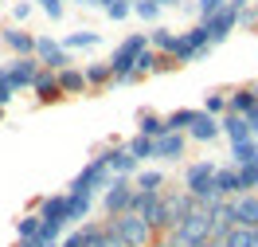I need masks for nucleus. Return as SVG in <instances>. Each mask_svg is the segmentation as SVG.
Listing matches in <instances>:
<instances>
[{"instance_id": "nucleus-23", "label": "nucleus", "mask_w": 258, "mask_h": 247, "mask_svg": "<svg viewBox=\"0 0 258 247\" xmlns=\"http://www.w3.org/2000/svg\"><path fill=\"white\" fill-rule=\"evenodd\" d=\"M164 204H168V212H172V220H176V224L196 208V200H192V192H188V188H180V192H164Z\"/></svg>"}, {"instance_id": "nucleus-29", "label": "nucleus", "mask_w": 258, "mask_h": 247, "mask_svg": "<svg viewBox=\"0 0 258 247\" xmlns=\"http://www.w3.org/2000/svg\"><path fill=\"white\" fill-rule=\"evenodd\" d=\"M137 133H145V137H161V133H168V130H164V118L161 114L141 110V114H137Z\"/></svg>"}, {"instance_id": "nucleus-39", "label": "nucleus", "mask_w": 258, "mask_h": 247, "mask_svg": "<svg viewBox=\"0 0 258 247\" xmlns=\"http://www.w3.org/2000/svg\"><path fill=\"white\" fill-rule=\"evenodd\" d=\"M223 8V0H196V16L200 20H208L211 12H219Z\"/></svg>"}, {"instance_id": "nucleus-36", "label": "nucleus", "mask_w": 258, "mask_h": 247, "mask_svg": "<svg viewBox=\"0 0 258 247\" xmlns=\"http://www.w3.org/2000/svg\"><path fill=\"white\" fill-rule=\"evenodd\" d=\"M106 16L110 20H129L133 16V0H110V4H106Z\"/></svg>"}, {"instance_id": "nucleus-33", "label": "nucleus", "mask_w": 258, "mask_h": 247, "mask_svg": "<svg viewBox=\"0 0 258 247\" xmlns=\"http://www.w3.org/2000/svg\"><path fill=\"white\" fill-rule=\"evenodd\" d=\"M149 47L172 55V47H176V32H168V28H153V32H149Z\"/></svg>"}, {"instance_id": "nucleus-41", "label": "nucleus", "mask_w": 258, "mask_h": 247, "mask_svg": "<svg viewBox=\"0 0 258 247\" xmlns=\"http://www.w3.org/2000/svg\"><path fill=\"white\" fill-rule=\"evenodd\" d=\"M32 8H35V4H28V0H16V4H12V20H16V24H24V20L32 16Z\"/></svg>"}, {"instance_id": "nucleus-48", "label": "nucleus", "mask_w": 258, "mask_h": 247, "mask_svg": "<svg viewBox=\"0 0 258 247\" xmlns=\"http://www.w3.org/2000/svg\"><path fill=\"white\" fill-rule=\"evenodd\" d=\"M43 247H59V243H43Z\"/></svg>"}, {"instance_id": "nucleus-9", "label": "nucleus", "mask_w": 258, "mask_h": 247, "mask_svg": "<svg viewBox=\"0 0 258 247\" xmlns=\"http://www.w3.org/2000/svg\"><path fill=\"white\" fill-rule=\"evenodd\" d=\"M35 59H39V67H47V71H63V67H71V51L55 35H35Z\"/></svg>"}, {"instance_id": "nucleus-7", "label": "nucleus", "mask_w": 258, "mask_h": 247, "mask_svg": "<svg viewBox=\"0 0 258 247\" xmlns=\"http://www.w3.org/2000/svg\"><path fill=\"white\" fill-rule=\"evenodd\" d=\"M110 177H113V173H110V165H106V157H94L90 165H82V169H79V177L71 181L67 192H90V196H98V192L110 184Z\"/></svg>"}, {"instance_id": "nucleus-19", "label": "nucleus", "mask_w": 258, "mask_h": 247, "mask_svg": "<svg viewBox=\"0 0 258 247\" xmlns=\"http://www.w3.org/2000/svg\"><path fill=\"white\" fill-rule=\"evenodd\" d=\"M215 192L223 200H231V196H242V188H239V165H219L215 169Z\"/></svg>"}, {"instance_id": "nucleus-3", "label": "nucleus", "mask_w": 258, "mask_h": 247, "mask_svg": "<svg viewBox=\"0 0 258 247\" xmlns=\"http://www.w3.org/2000/svg\"><path fill=\"white\" fill-rule=\"evenodd\" d=\"M168 235L176 239V247H204V243H208V235H211V212L196 204V208L184 216Z\"/></svg>"}, {"instance_id": "nucleus-17", "label": "nucleus", "mask_w": 258, "mask_h": 247, "mask_svg": "<svg viewBox=\"0 0 258 247\" xmlns=\"http://www.w3.org/2000/svg\"><path fill=\"white\" fill-rule=\"evenodd\" d=\"M258 106V82H250V86H239V90H227V110L231 114H250Z\"/></svg>"}, {"instance_id": "nucleus-21", "label": "nucleus", "mask_w": 258, "mask_h": 247, "mask_svg": "<svg viewBox=\"0 0 258 247\" xmlns=\"http://www.w3.org/2000/svg\"><path fill=\"white\" fill-rule=\"evenodd\" d=\"M4 47L12 55H35V35L24 28H4Z\"/></svg>"}, {"instance_id": "nucleus-45", "label": "nucleus", "mask_w": 258, "mask_h": 247, "mask_svg": "<svg viewBox=\"0 0 258 247\" xmlns=\"http://www.w3.org/2000/svg\"><path fill=\"white\" fill-rule=\"evenodd\" d=\"M16 247H39V243H32V239H20V243Z\"/></svg>"}, {"instance_id": "nucleus-40", "label": "nucleus", "mask_w": 258, "mask_h": 247, "mask_svg": "<svg viewBox=\"0 0 258 247\" xmlns=\"http://www.w3.org/2000/svg\"><path fill=\"white\" fill-rule=\"evenodd\" d=\"M39 8H43V16H51V20H63V0H35Z\"/></svg>"}, {"instance_id": "nucleus-12", "label": "nucleus", "mask_w": 258, "mask_h": 247, "mask_svg": "<svg viewBox=\"0 0 258 247\" xmlns=\"http://www.w3.org/2000/svg\"><path fill=\"white\" fill-rule=\"evenodd\" d=\"M32 90H35V102H39V106H55V102H63V98H67L63 86H59V75H55V71H47V67L35 75Z\"/></svg>"}, {"instance_id": "nucleus-4", "label": "nucleus", "mask_w": 258, "mask_h": 247, "mask_svg": "<svg viewBox=\"0 0 258 247\" xmlns=\"http://www.w3.org/2000/svg\"><path fill=\"white\" fill-rule=\"evenodd\" d=\"M246 8H250V0H223V8H219V12H211L208 20H200V24L208 28V35H211V47H215V43H223L227 35L239 28V16L246 12Z\"/></svg>"}, {"instance_id": "nucleus-11", "label": "nucleus", "mask_w": 258, "mask_h": 247, "mask_svg": "<svg viewBox=\"0 0 258 247\" xmlns=\"http://www.w3.org/2000/svg\"><path fill=\"white\" fill-rule=\"evenodd\" d=\"M4 67H8V79H12V86H16V90H32L35 75L43 71L35 55H12V63H4Z\"/></svg>"}, {"instance_id": "nucleus-43", "label": "nucleus", "mask_w": 258, "mask_h": 247, "mask_svg": "<svg viewBox=\"0 0 258 247\" xmlns=\"http://www.w3.org/2000/svg\"><path fill=\"white\" fill-rule=\"evenodd\" d=\"M79 4H94V8H106L110 0H79Z\"/></svg>"}, {"instance_id": "nucleus-32", "label": "nucleus", "mask_w": 258, "mask_h": 247, "mask_svg": "<svg viewBox=\"0 0 258 247\" xmlns=\"http://www.w3.org/2000/svg\"><path fill=\"white\" fill-rule=\"evenodd\" d=\"M219 243L223 247H254V228H239V224H235Z\"/></svg>"}, {"instance_id": "nucleus-26", "label": "nucleus", "mask_w": 258, "mask_h": 247, "mask_svg": "<svg viewBox=\"0 0 258 247\" xmlns=\"http://www.w3.org/2000/svg\"><path fill=\"white\" fill-rule=\"evenodd\" d=\"M59 43H63L67 51H90V47L102 43V35H98V32H67Z\"/></svg>"}, {"instance_id": "nucleus-22", "label": "nucleus", "mask_w": 258, "mask_h": 247, "mask_svg": "<svg viewBox=\"0 0 258 247\" xmlns=\"http://www.w3.org/2000/svg\"><path fill=\"white\" fill-rule=\"evenodd\" d=\"M59 75V86H63V94H90V86H86V75H82L79 67H63V71H55Z\"/></svg>"}, {"instance_id": "nucleus-27", "label": "nucleus", "mask_w": 258, "mask_h": 247, "mask_svg": "<svg viewBox=\"0 0 258 247\" xmlns=\"http://www.w3.org/2000/svg\"><path fill=\"white\" fill-rule=\"evenodd\" d=\"M133 188H141V192H164V173L161 169H141V173H133Z\"/></svg>"}, {"instance_id": "nucleus-13", "label": "nucleus", "mask_w": 258, "mask_h": 247, "mask_svg": "<svg viewBox=\"0 0 258 247\" xmlns=\"http://www.w3.org/2000/svg\"><path fill=\"white\" fill-rule=\"evenodd\" d=\"M102 157H106V165H110L113 177H133V173L141 169V161H137V157H133L125 145H110V149H102Z\"/></svg>"}, {"instance_id": "nucleus-15", "label": "nucleus", "mask_w": 258, "mask_h": 247, "mask_svg": "<svg viewBox=\"0 0 258 247\" xmlns=\"http://www.w3.org/2000/svg\"><path fill=\"white\" fill-rule=\"evenodd\" d=\"M90 212H94V196L90 192H67V228H79Z\"/></svg>"}, {"instance_id": "nucleus-10", "label": "nucleus", "mask_w": 258, "mask_h": 247, "mask_svg": "<svg viewBox=\"0 0 258 247\" xmlns=\"http://www.w3.org/2000/svg\"><path fill=\"white\" fill-rule=\"evenodd\" d=\"M141 220H145L149 228L157 231V235H168V231L176 228V220H172V212H168V204H164V192H157V196L145 200V208H141Z\"/></svg>"}, {"instance_id": "nucleus-14", "label": "nucleus", "mask_w": 258, "mask_h": 247, "mask_svg": "<svg viewBox=\"0 0 258 247\" xmlns=\"http://www.w3.org/2000/svg\"><path fill=\"white\" fill-rule=\"evenodd\" d=\"M188 137H192V141H200V145L215 141V137H219V118L208 114V110H196L192 126H188Z\"/></svg>"}, {"instance_id": "nucleus-6", "label": "nucleus", "mask_w": 258, "mask_h": 247, "mask_svg": "<svg viewBox=\"0 0 258 247\" xmlns=\"http://www.w3.org/2000/svg\"><path fill=\"white\" fill-rule=\"evenodd\" d=\"M211 51V35L204 24H196V28H188V32H176V47H172V59H176L180 67L184 63H196V59H204Z\"/></svg>"}, {"instance_id": "nucleus-18", "label": "nucleus", "mask_w": 258, "mask_h": 247, "mask_svg": "<svg viewBox=\"0 0 258 247\" xmlns=\"http://www.w3.org/2000/svg\"><path fill=\"white\" fill-rule=\"evenodd\" d=\"M184 153H188V133H161V137H157V157H161V161H180V157H184Z\"/></svg>"}, {"instance_id": "nucleus-16", "label": "nucleus", "mask_w": 258, "mask_h": 247, "mask_svg": "<svg viewBox=\"0 0 258 247\" xmlns=\"http://www.w3.org/2000/svg\"><path fill=\"white\" fill-rule=\"evenodd\" d=\"M231 204H235V224L239 228H258V192L231 196Z\"/></svg>"}, {"instance_id": "nucleus-35", "label": "nucleus", "mask_w": 258, "mask_h": 247, "mask_svg": "<svg viewBox=\"0 0 258 247\" xmlns=\"http://www.w3.org/2000/svg\"><path fill=\"white\" fill-rule=\"evenodd\" d=\"M200 110H208V114H227V90H211L208 98H204V106H200Z\"/></svg>"}, {"instance_id": "nucleus-42", "label": "nucleus", "mask_w": 258, "mask_h": 247, "mask_svg": "<svg viewBox=\"0 0 258 247\" xmlns=\"http://www.w3.org/2000/svg\"><path fill=\"white\" fill-rule=\"evenodd\" d=\"M149 247H176V239H172V235H153Z\"/></svg>"}, {"instance_id": "nucleus-28", "label": "nucleus", "mask_w": 258, "mask_h": 247, "mask_svg": "<svg viewBox=\"0 0 258 247\" xmlns=\"http://www.w3.org/2000/svg\"><path fill=\"white\" fill-rule=\"evenodd\" d=\"M125 149L137 157V161H149V157H157V137H145V133H133L125 141Z\"/></svg>"}, {"instance_id": "nucleus-1", "label": "nucleus", "mask_w": 258, "mask_h": 247, "mask_svg": "<svg viewBox=\"0 0 258 247\" xmlns=\"http://www.w3.org/2000/svg\"><path fill=\"white\" fill-rule=\"evenodd\" d=\"M215 169H219V161H196V165L184 169V188L192 192V200L200 204V208L223 200L219 192H215Z\"/></svg>"}, {"instance_id": "nucleus-8", "label": "nucleus", "mask_w": 258, "mask_h": 247, "mask_svg": "<svg viewBox=\"0 0 258 247\" xmlns=\"http://www.w3.org/2000/svg\"><path fill=\"white\" fill-rule=\"evenodd\" d=\"M129 200H133V177H110V184L102 188V216L129 212Z\"/></svg>"}, {"instance_id": "nucleus-44", "label": "nucleus", "mask_w": 258, "mask_h": 247, "mask_svg": "<svg viewBox=\"0 0 258 247\" xmlns=\"http://www.w3.org/2000/svg\"><path fill=\"white\" fill-rule=\"evenodd\" d=\"M157 4H161V8H172V4H184V0H157Z\"/></svg>"}, {"instance_id": "nucleus-34", "label": "nucleus", "mask_w": 258, "mask_h": 247, "mask_svg": "<svg viewBox=\"0 0 258 247\" xmlns=\"http://www.w3.org/2000/svg\"><path fill=\"white\" fill-rule=\"evenodd\" d=\"M239 188L242 192H258V165L254 161L239 165Z\"/></svg>"}, {"instance_id": "nucleus-37", "label": "nucleus", "mask_w": 258, "mask_h": 247, "mask_svg": "<svg viewBox=\"0 0 258 247\" xmlns=\"http://www.w3.org/2000/svg\"><path fill=\"white\" fill-rule=\"evenodd\" d=\"M133 16L157 20V16H161V4H157V0H133Z\"/></svg>"}, {"instance_id": "nucleus-38", "label": "nucleus", "mask_w": 258, "mask_h": 247, "mask_svg": "<svg viewBox=\"0 0 258 247\" xmlns=\"http://www.w3.org/2000/svg\"><path fill=\"white\" fill-rule=\"evenodd\" d=\"M12 98H16V86L8 79V67H0V106H8Z\"/></svg>"}, {"instance_id": "nucleus-31", "label": "nucleus", "mask_w": 258, "mask_h": 247, "mask_svg": "<svg viewBox=\"0 0 258 247\" xmlns=\"http://www.w3.org/2000/svg\"><path fill=\"white\" fill-rule=\"evenodd\" d=\"M16 235L20 239H32V243H39V212H28L16 220Z\"/></svg>"}, {"instance_id": "nucleus-20", "label": "nucleus", "mask_w": 258, "mask_h": 247, "mask_svg": "<svg viewBox=\"0 0 258 247\" xmlns=\"http://www.w3.org/2000/svg\"><path fill=\"white\" fill-rule=\"evenodd\" d=\"M219 133H227V145H231V141H246V137H250V126H246L242 114H231V110H227V114H219Z\"/></svg>"}, {"instance_id": "nucleus-30", "label": "nucleus", "mask_w": 258, "mask_h": 247, "mask_svg": "<svg viewBox=\"0 0 258 247\" xmlns=\"http://www.w3.org/2000/svg\"><path fill=\"white\" fill-rule=\"evenodd\" d=\"M192 118H196L192 106H180V110H172V114H164V130H172V133H188Z\"/></svg>"}, {"instance_id": "nucleus-47", "label": "nucleus", "mask_w": 258, "mask_h": 247, "mask_svg": "<svg viewBox=\"0 0 258 247\" xmlns=\"http://www.w3.org/2000/svg\"><path fill=\"white\" fill-rule=\"evenodd\" d=\"M0 122H4V106H0Z\"/></svg>"}, {"instance_id": "nucleus-46", "label": "nucleus", "mask_w": 258, "mask_h": 247, "mask_svg": "<svg viewBox=\"0 0 258 247\" xmlns=\"http://www.w3.org/2000/svg\"><path fill=\"white\" fill-rule=\"evenodd\" d=\"M254 247H258V228H254Z\"/></svg>"}, {"instance_id": "nucleus-5", "label": "nucleus", "mask_w": 258, "mask_h": 247, "mask_svg": "<svg viewBox=\"0 0 258 247\" xmlns=\"http://www.w3.org/2000/svg\"><path fill=\"white\" fill-rule=\"evenodd\" d=\"M145 47H149V35H145V32H133V35H125V39L110 51V59H106V63H110V71H113V86H117V82L133 71L137 55H141Z\"/></svg>"}, {"instance_id": "nucleus-2", "label": "nucleus", "mask_w": 258, "mask_h": 247, "mask_svg": "<svg viewBox=\"0 0 258 247\" xmlns=\"http://www.w3.org/2000/svg\"><path fill=\"white\" fill-rule=\"evenodd\" d=\"M102 224H106V228H110V231H113V235H117V239H121L125 247H149V243H153V235H157V231L149 228V224H145V220H141L137 212L106 216Z\"/></svg>"}, {"instance_id": "nucleus-24", "label": "nucleus", "mask_w": 258, "mask_h": 247, "mask_svg": "<svg viewBox=\"0 0 258 247\" xmlns=\"http://www.w3.org/2000/svg\"><path fill=\"white\" fill-rule=\"evenodd\" d=\"M258 157V137H246V141H231L227 145V161L231 165H246Z\"/></svg>"}, {"instance_id": "nucleus-49", "label": "nucleus", "mask_w": 258, "mask_h": 247, "mask_svg": "<svg viewBox=\"0 0 258 247\" xmlns=\"http://www.w3.org/2000/svg\"><path fill=\"white\" fill-rule=\"evenodd\" d=\"M254 165H258V157H254Z\"/></svg>"}, {"instance_id": "nucleus-25", "label": "nucleus", "mask_w": 258, "mask_h": 247, "mask_svg": "<svg viewBox=\"0 0 258 247\" xmlns=\"http://www.w3.org/2000/svg\"><path fill=\"white\" fill-rule=\"evenodd\" d=\"M82 75H86V86H90V90H98V86H113L110 63H86V67H82Z\"/></svg>"}]
</instances>
